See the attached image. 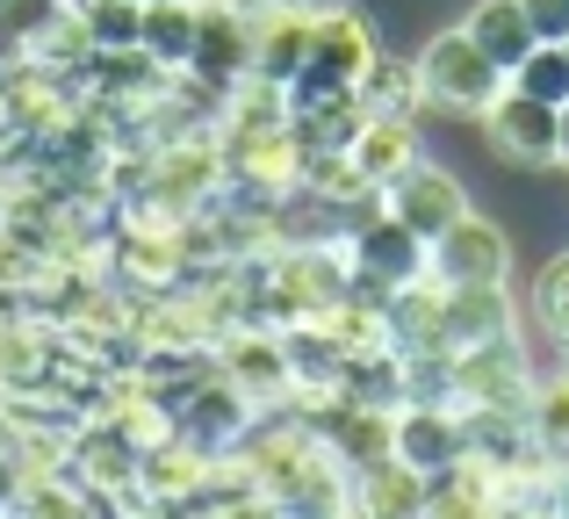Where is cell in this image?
<instances>
[{"mask_svg": "<svg viewBox=\"0 0 569 519\" xmlns=\"http://www.w3.org/2000/svg\"><path fill=\"white\" fill-rule=\"evenodd\" d=\"M533 368H527V347L512 332L498 339H476V347H455L447 353V397L455 411H498V419H527V397H533Z\"/></svg>", "mask_w": 569, "mask_h": 519, "instance_id": "obj_1", "label": "cell"}, {"mask_svg": "<svg viewBox=\"0 0 569 519\" xmlns=\"http://www.w3.org/2000/svg\"><path fill=\"white\" fill-rule=\"evenodd\" d=\"M418 87H426L432 109L455 116H483L490 101L505 94V66L469 37V29H440V37L418 51Z\"/></svg>", "mask_w": 569, "mask_h": 519, "instance_id": "obj_2", "label": "cell"}, {"mask_svg": "<svg viewBox=\"0 0 569 519\" xmlns=\"http://www.w3.org/2000/svg\"><path fill=\"white\" fill-rule=\"evenodd\" d=\"M347 260H353V289L376 296V303H389V296H403L411 281L432 275V246L418 239L389 202L376 217H361V231L347 239Z\"/></svg>", "mask_w": 569, "mask_h": 519, "instance_id": "obj_3", "label": "cell"}, {"mask_svg": "<svg viewBox=\"0 0 569 519\" xmlns=\"http://www.w3.org/2000/svg\"><path fill=\"white\" fill-rule=\"evenodd\" d=\"M376 29H368L361 8H318V37H310V58L303 72L289 80V101H310V94H353L376 66Z\"/></svg>", "mask_w": 569, "mask_h": 519, "instance_id": "obj_4", "label": "cell"}, {"mask_svg": "<svg viewBox=\"0 0 569 519\" xmlns=\"http://www.w3.org/2000/svg\"><path fill=\"white\" fill-rule=\"evenodd\" d=\"M252 426H260V405H252L246 390H238L223 368H209V376H194L181 397H173V433L194 440L202 455H238L252 440Z\"/></svg>", "mask_w": 569, "mask_h": 519, "instance_id": "obj_5", "label": "cell"}, {"mask_svg": "<svg viewBox=\"0 0 569 519\" xmlns=\"http://www.w3.org/2000/svg\"><path fill=\"white\" fill-rule=\"evenodd\" d=\"M483 138H490V152L512 159V167H562V109L519 94L512 80H505V94L483 109Z\"/></svg>", "mask_w": 569, "mask_h": 519, "instance_id": "obj_6", "label": "cell"}, {"mask_svg": "<svg viewBox=\"0 0 569 519\" xmlns=\"http://www.w3.org/2000/svg\"><path fill=\"white\" fill-rule=\"evenodd\" d=\"M389 455L411 462L418 477H455L461 455H469V419L455 405H397V426H389Z\"/></svg>", "mask_w": 569, "mask_h": 519, "instance_id": "obj_7", "label": "cell"}, {"mask_svg": "<svg viewBox=\"0 0 569 519\" xmlns=\"http://www.w3.org/2000/svg\"><path fill=\"white\" fill-rule=\"evenodd\" d=\"M505 275H512V239L498 224H483L476 210L432 239V281L440 289H498Z\"/></svg>", "mask_w": 569, "mask_h": 519, "instance_id": "obj_8", "label": "cell"}, {"mask_svg": "<svg viewBox=\"0 0 569 519\" xmlns=\"http://www.w3.org/2000/svg\"><path fill=\"white\" fill-rule=\"evenodd\" d=\"M252 72V29L238 14V0H202L194 14V51H188V80H202L209 94H231Z\"/></svg>", "mask_w": 569, "mask_h": 519, "instance_id": "obj_9", "label": "cell"}, {"mask_svg": "<svg viewBox=\"0 0 569 519\" xmlns=\"http://www.w3.org/2000/svg\"><path fill=\"white\" fill-rule=\"evenodd\" d=\"M382 202H389V210H397V217H403V224H411L426 246L440 239V231H455L461 217H469V196H461V181H455L447 167H426V159H418V167L403 173V181L389 188Z\"/></svg>", "mask_w": 569, "mask_h": 519, "instance_id": "obj_10", "label": "cell"}, {"mask_svg": "<svg viewBox=\"0 0 569 519\" xmlns=\"http://www.w3.org/2000/svg\"><path fill=\"white\" fill-rule=\"evenodd\" d=\"M426 498H432V483L411 462H397V455H376V462L347 469V506L368 519H426Z\"/></svg>", "mask_w": 569, "mask_h": 519, "instance_id": "obj_11", "label": "cell"}, {"mask_svg": "<svg viewBox=\"0 0 569 519\" xmlns=\"http://www.w3.org/2000/svg\"><path fill=\"white\" fill-rule=\"evenodd\" d=\"M347 167H353L361 188L389 196V188L418 167V123H403V116H368V123L353 130V144H347Z\"/></svg>", "mask_w": 569, "mask_h": 519, "instance_id": "obj_12", "label": "cell"}, {"mask_svg": "<svg viewBox=\"0 0 569 519\" xmlns=\"http://www.w3.org/2000/svg\"><path fill=\"white\" fill-rule=\"evenodd\" d=\"M51 368H58V332L43 318H29L22 303H8V296H0V397L37 390Z\"/></svg>", "mask_w": 569, "mask_h": 519, "instance_id": "obj_13", "label": "cell"}, {"mask_svg": "<svg viewBox=\"0 0 569 519\" xmlns=\"http://www.w3.org/2000/svg\"><path fill=\"white\" fill-rule=\"evenodd\" d=\"M512 332V310H505V281L498 289H440V347H476V339Z\"/></svg>", "mask_w": 569, "mask_h": 519, "instance_id": "obj_14", "label": "cell"}, {"mask_svg": "<svg viewBox=\"0 0 569 519\" xmlns=\"http://www.w3.org/2000/svg\"><path fill=\"white\" fill-rule=\"evenodd\" d=\"M461 29H469V37L505 66V80H512V72L527 66V51L541 43V37H533V22H527V0H476Z\"/></svg>", "mask_w": 569, "mask_h": 519, "instance_id": "obj_15", "label": "cell"}, {"mask_svg": "<svg viewBox=\"0 0 569 519\" xmlns=\"http://www.w3.org/2000/svg\"><path fill=\"white\" fill-rule=\"evenodd\" d=\"M194 14L202 0H144V51L159 58L167 72H188V51H194Z\"/></svg>", "mask_w": 569, "mask_h": 519, "instance_id": "obj_16", "label": "cell"}, {"mask_svg": "<svg viewBox=\"0 0 569 519\" xmlns=\"http://www.w3.org/2000/svg\"><path fill=\"white\" fill-rule=\"evenodd\" d=\"M361 94V116H403L411 123L418 109H426V87H418V58L403 66V58H376L368 66V80L353 87Z\"/></svg>", "mask_w": 569, "mask_h": 519, "instance_id": "obj_17", "label": "cell"}, {"mask_svg": "<svg viewBox=\"0 0 569 519\" xmlns=\"http://www.w3.org/2000/svg\"><path fill=\"white\" fill-rule=\"evenodd\" d=\"M29 58L51 66V72H87V58H94V29H87V14L80 8H58L51 22L29 37Z\"/></svg>", "mask_w": 569, "mask_h": 519, "instance_id": "obj_18", "label": "cell"}, {"mask_svg": "<svg viewBox=\"0 0 569 519\" xmlns=\"http://www.w3.org/2000/svg\"><path fill=\"white\" fill-rule=\"evenodd\" d=\"M527 433H533V448H541L548 462H562V455H569V368H556V376L533 382V397H527Z\"/></svg>", "mask_w": 569, "mask_h": 519, "instance_id": "obj_19", "label": "cell"}, {"mask_svg": "<svg viewBox=\"0 0 569 519\" xmlns=\"http://www.w3.org/2000/svg\"><path fill=\"white\" fill-rule=\"evenodd\" d=\"M87 29H94V51H138L144 37V0H80Z\"/></svg>", "mask_w": 569, "mask_h": 519, "instance_id": "obj_20", "label": "cell"}, {"mask_svg": "<svg viewBox=\"0 0 569 519\" xmlns=\"http://www.w3.org/2000/svg\"><path fill=\"white\" fill-rule=\"evenodd\" d=\"M512 87H519V94H533V101H548V109H562V101H569V58H562V43H533L527 66L512 72Z\"/></svg>", "mask_w": 569, "mask_h": 519, "instance_id": "obj_21", "label": "cell"}, {"mask_svg": "<svg viewBox=\"0 0 569 519\" xmlns=\"http://www.w3.org/2000/svg\"><path fill=\"white\" fill-rule=\"evenodd\" d=\"M533 318H541V332L562 347V332H569V246L541 267V281H533Z\"/></svg>", "mask_w": 569, "mask_h": 519, "instance_id": "obj_22", "label": "cell"}, {"mask_svg": "<svg viewBox=\"0 0 569 519\" xmlns=\"http://www.w3.org/2000/svg\"><path fill=\"white\" fill-rule=\"evenodd\" d=\"M58 8H66V0H0V22H8V29H22V37H37V29L51 22Z\"/></svg>", "mask_w": 569, "mask_h": 519, "instance_id": "obj_23", "label": "cell"}, {"mask_svg": "<svg viewBox=\"0 0 569 519\" xmlns=\"http://www.w3.org/2000/svg\"><path fill=\"white\" fill-rule=\"evenodd\" d=\"M527 22L541 43H569V0H527Z\"/></svg>", "mask_w": 569, "mask_h": 519, "instance_id": "obj_24", "label": "cell"}, {"mask_svg": "<svg viewBox=\"0 0 569 519\" xmlns=\"http://www.w3.org/2000/svg\"><path fill=\"white\" fill-rule=\"evenodd\" d=\"M14 498H22V469H14V455L0 448V519L14 512Z\"/></svg>", "mask_w": 569, "mask_h": 519, "instance_id": "obj_25", "label": "cell"}, {"mask_svg": "<svg viewBox=\"0 0 569 519\" xmlns=\"http://www.w3.org/2000/svg\"><path fill=\"white\" fill-rule=\"evenodd\" d=\"M548 512L569 519V469H556V483H548Z\"/></svg>", "mask_w": 569, "mask_h": 519, "instance_id": "obj_26", "label": "cell"}, {"mask_svg": "<svg viewBox=\"0 0 569 519\" xmlns=\"http://www.w3.org/2000/svg\"><path fill=\"white\" fill-rule=\"evenodd\" d=\"M0 144H8V80H0Z\"/></svg>", "mask_w": 569, "mask_h": 519, "instance_id": "obj_27", "label": "cell"}, {"mask_svg": "<svg viewBox=\"0 0 569 519\" xmlns=\"http://www.w3.org/2000/svg\"><path fill=\"white\" fill-rule=\"evenodd\" d=\"M562 167H569V101H562Z\"/></svg>", "mask_w": 569, "mask_h": 519, "instance_id": "obj_28", "label": "cell"}, {"mask_svg": "<svg viewBox=\"0 0 569 519\" xmlns=\"http://www.w3.org/2000/svg\"><path fill=\"white\" fill-rule=\"evenodd\" d=\"M512 519H556V512H548V506H527V512H512Z\"/></svg>", "mask_w": 569, "mask_h": 519, "instance_id": "obj_29", "label": "cell"}, {"mask_svg": "<svg viewBox=\"0 0 569 519\" xmlns=\"http://www.w3.org/2000/svg\"><path fill=\"white\" fill-rule=\"evenodd\" d=\"M332 519H368V512H353V506H339V512H332Z\"/></svg>", "mask_w": 569, "mask_h": 519, "instance_id": "obj_30", "label": "cell"}, {"mask_svg": "<svg viewBox=\"0 0 569 519\" xmlns=\"http://www.w3.org/2000/svg\"><path fill=\"white\" fill-rule=\"evenodd\" d=\"M562 361H569V332H562Z\"/></svg>", "mask_w": 569, "mask_h": 519, "instance_id": "obj_31", "label": "cell"}, {"mask_svg": "<svg viewBox=\"0 0 569 519\" xmlns=\"http://www.w3.org/2000/svg\"><path fill=\"white\" fill-rule=\"evenodd\" d=\"M66 8H80V0H66Z\"/></svg>", "mask_w": 569, "mask_h": 519, "instance_id": "obj_32", "label": "cell"}, {"mask_svg": "<svg viewBox=\"0 0 569 519\" xmlns=\"http://www.w3.org/2000/svg\"><path fill=\"white\" fill-rule=\"evenodd\" d=\"M562 58H569V43H562Z\"/></svg>", "mask_w": 569, "mask_h": 519, "instance_id": "obj_33", "label": "cell"}]
</instances>
